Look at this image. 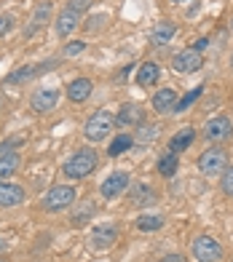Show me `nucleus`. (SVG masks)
<instances>
[{"mask_svg":"<svg viewBox=\"0 0 233 262\" xmlns=\"http://www.w3.org/2000/svg\"><path fill=\"white\" fill-rule=\"evenodd\" d=\"M97 163H99V158H97L94 150H91V147H80V150H75L73 156L65 161L62 171H65L67 180H83V177H89L91 171L97 169Z\"/></svg>","mask_w":233,"mask_h":262,"instance_id":"obj_1","label":"nucleus"},{"mask_svg":"<svg viewBox=\"0 0 233 262\" xmlns=\"http://www.w3.org/2000/svg\"><path fill=\"white\" fill-rule=\"evenodd\" d=\"M73 204H75V187H73V185H54V187L49 190V193L43 195L40 209H43V211L56 214V211L70 209Z\"/></svg>","mask_w":233,"mask_h":262,"instance_id":"obj_2","label":"nucleus"},{"mask_svg":"<svg viewBox=\"0 0 233 262\" xmlns=\"http://www.w3.org/2000/svg\"><path fill=\"white\" fill-rule=\"evenodd\" d=\"M190 254H193L196 262H223L225 249L217 238L199 235V238H193V244H190Z\"/></svg>","mask_w":233,"mask_h":262,"instance_id":"obj_3","label":"nucleus"},{"mask_svg":"<svg viewBox=\"0 0 233 262\" xmlns=\"http://www.w3.org/2000/svg\"><path fill=\"white\" fill-rule=\"evenodd\" d=\"M113 126H115V118H113L108 110H97V113L86 121L83 137H86L89 142H102V139H108V134L113 131Z\"/></svg>","mask_w":233,"mask_h":262,"instance_id":"obj_4","label":"nucleus"},{"mask_svg":"<svg viewBox=\"0 0 233 262\" xmlns=\"http://www.w3.org/2000/svg\"><path fill=\"white\" fill-rule=\"evenodd\" d=\"M228 169V152L223 147H209L201 152L199 158V171L204 177H215V174H223Z\"/></svg>","mask_w":233,"mask_h":262,"instance_id":"obj_5","label":"nucleus"},{"mask_svg":"<svg viewBox=\"0 0 233 262\" xmlns=\"http://www.w3.org/2000/svg\"><path fill=\"white\" fill-rule=\"evenodd\" d=\"M201 67H204V56H201V51H196V49H182L180 54L172 56V70L180 73V75L196 73V70H201Z\"/></svg>","mask_w":233,"mask_h":262,"instance_id":"obj_6","label":"nucleus"},{"mask_svg":"<svg viewBox=\"0 0 233 262\" xmlns=\"http://www.w3.org/2000/svg\"><path fill=\"white\" fill-rule=\"evenodd\" d=\"M54 67H56V59H49V62H43V64L19 67V70H14V73L6 78V83H8V86H19V83H27L32 78H38L40 73H49V70H54Z\"/></svg>","mask_w":233,"mask_h":262,"instance_id":"obj_7","label":"nucleus"},{"mask_svg":"<svg viewBox=\"0 0 233 262\" xmlns=\"http://www.w3.org/2000/svg\"><path fill=\"white\" fill-rule=\"evenodd\" d=\"M233 134V121L228 115H215V118H209L206 126H204V137L209 142H223Z\"/></svg>","mask_w":233,"mask_h":262,"instance_id":"obj_8","label":"nucleus"},{"mask_svg":"<svg viewBox=\"0 0 233 262\" xmlns=\"http://www.w3.org/2000/svg\"><path fill=\"white\" fill-rule=\"evenodd\" d=\"M56 102H59V91L56 89H38L30 97V107H32V113H38V115H46V113H51Z\"/></svg>","mask_w":233,"mask_h":262,"instance_id":"obj_9","label":"nucleus"},{"mask_svg":"<svg viewBox=\"0 0 233 262\" xmlns=\"http://www.w3.org/2000/svg\"><path fill=\"white\" fill-rule=\"evenodd\" d=\"M51 11H54V3L51 0H43V3L35 6L32 11V16L27 21V27H25V38H32L38 30H43V25H49V16H51Z\"/></svg>","mask_w":233,"mask_h":262,"instance_id":"obj_10","label":"nucleus"},{"mask_svg":"<svg viewBox=\"0 0 233 262\" xmlns=\"http://www.w3.org/2000/svg\"><path fill=\"white\" fill-rule=\"evenodd\" d=\"M129 187V174L126 171H113L108 180L102 182V187H99V193H102V198H118L123 190Z\"/></svg>","mask_w":233,"mask_h":262,"instance_id":"obj_11","label":"nucleus"},{"mask_svg":"<svg viewBox=\"0 0 233 262\" xmlns=\"http://www.w3.org/2000/svg\"><path fill=\"white\" fill-rule=\"evenodd\" d=\"M174 35H177V25L164 19L150 30V46H153V49H164V46H169L174 40Z\"/></svg>","mask_w":233,"mask_h":262,"instance_id":"obj_12","label":"nucleus"},{"mask_svg":"<svg viewBox=\"0 0 233 262\" xmlns=\"http://www.w3.org/2000/svg\"><path fill=\"white\" fill-rule=\"evenodd\" d=\"M25 187L22 185H14V182H3L0 180V206L3 209H11V206H19V204H25Z\"/></svg>","mask_w":233,"mask_h":262,"instance_id":"obj_13","label":"nucleus"},{"mask_svg":"<svg viewBox=\"0 0 233 262\" xmlns=\"http://www.w3.org/2000/svg\"><path fill=\"white\" fill-rule=\"evenodd\" d=\"M89 238H91V246L94 249H108L118 241V228L115 225H97Z\"/></svg>","mask_w":233,"mask_h":262,"instance_id":"obj_14","label":"nucleus"},{"mask_svg":"<svg viewBox=\"0 0 233 262\" xmlns=\"http://www.w3.org/2000/svg\"><path fill=\"white\" fill-rule=\"evenodd\" d=\"M145 121V110L139 104H121V110H118V115H115V126H121V128H126V126H139Z\"/></svg>","mask_w":233,"mask_h":262,"instance_id":"obj_15","label":"nucleus"},{"mask_svg":"<svg viewBox=\"0 0 233 262\" xmlns=\"http://www.w3.org/2000/svg\"><path fill=\"white\" fill-rule=\"evenodd\" d=\"M78 25H80V14L78 11H73V8H65L59 16H56V35L59 38H70L75 30H78Z\"/></svg>","mask_w":233,"mask_h":262,"instance_id":"obj_16","label":"nucleus"},{"mask_svg":"<svg viewBox=\"0 0 233 262\" xmlns=\"http://www.w3.org/2000/svg\"><path fill=\"white\" fill-rule=\"evenodd\" d=\"M174 104H177V91H174V89H158L153 94V110L158 115L174 113Z\"/></svg>","mask_w":233,"mask_h":262,"instance_id":"obj_17","label":"nucleus"},{"mask_svg":"<svg viewBox=\"0 0 233 262\" xmlns=\"http://www.w3.org/2000/svg\"><path fill=\"white\" fill-rule=\"evenodd\" d=\"M91 91H94V83L89 78H75V80H70V86H67V99L70 102H86L91 97Z\"/></svg>","mask_w":233,"mask_h":262,"instance_id":"obj_18","label":"nucleus"},{"mask_svg":"<svg viewBox=\"0 0 233 262\" xmlns=\"http://www.w3.org/2000/svg\"><path fill=\"white\" fill-rule=\"evenodd\" d=\"M193 142H196V128H193V126H185V128H180L177 134L169 139V152L180 156V152H182V150H188Z\"/></svg>","mask_w":233,"mask_h":262,"instance_id":"obj_19","label":"nucleus"},{"mask_svg":"<svg viewBox=\"0 0 233 262\" xmlns=\"http://www.w3.org/2000/svg\"><path fill=\"white\" fill-rule=\"evenodd\" d=\"M161 78V67L156 62H142L137 70V86H142V89H150V86H156Z\"/></svg>","mask_w":233,"mask_h":262,"instance_id":"obj_20","label":"nucleus"},{"mask_svg":"<svg viewBox=\"0 0 233 262\" xmlns=\"http://www.w3.org/2000/svg\"><path fill=\"white\" fill-rule=\"evenodd\" d=\"M129 195H132L134 206H147V204H153V201H156V190L150 187L147 182H137V185H132Z\"/></svg>","mask_w":233,"mask_h":262,"instance_id":"obj_21","label":"nucleus"},{"mask_svg":"<svg viewBox=\"0 0 233 262\" xmlns=\"http://www.w3.org/2000/svg\"><path fill=\"white\" fill-rule=\"evenodd\" d=\"M158 123H139L137 126V134H134V145H150V142L158 139Z\"/></svg>","mask_w":233,"mask_h":262,"instance_id":"obj_22","label":"nucleus"},{"mask_svg":"<svg viewBox=\"0 0 233 262\" xmlns=\"http://www.w3.org/2000/svg\"><path fill=\"white\" fill-rule=\"evenodd\" d=\"M132 147H134V137H129V134H118V137L110 142L108 156H110V158H118V156H123V152H129Z\"/></svg>","mask_w":233,"mask_h":262,"instance_id":"obj_23","label":"nucleus"},{"mask_svg":"<svg viewBox=\"0 0 233 262\" xmlns=\"http://www.w3.org/2000/svg\"><path fill=\"white\" fill-rule=\"evenodd\" d=\"M19 166H22V156H19V152H8V156H3V158H0V180L16 174Z\"/></svg>","mask_w":233,"mask_h":262,"instance_id":"obj_24","label":"nucleus"},{"mask_svg":"<svg viewBox=\"0 0 233 262\" xmlns=\"http://www.w3.org/2000/svg\"><path fill=\"white\" fill-rule=\"evenodd\" d=\"M137 228L145 230V233L161 230V228H164V217H161V214H142V217L137 220Z\"/></svg>","mask_w":233,"mask_h":262,"instance_id":"obj_25","label":"nucleus"},{"mask_svg":"<svg viewBox=\"0 0 233 262\" xmlns=\"http://www.w3.org/2000/svg\"><path fill=\"white\" fill-rule=\"evenodd\" d=\"M94 211H97V206L91 204V201H86V204H80V206L73 211V225H78V228H80V225H86V222L91 220V214H94Z\"/></svg>","mask_w":233,"mask_h":262,"instance_id":"obj_26","label":"nucleus"},{"mask_svg":"<svg viewBox=\"0 0 233 262\" xmlns=\"http://www.w3.org/2000/svg\"><path fill=\"white\" fill-rule=\"evenodd\" d=\"M177 166H180L177 156H174V152H166V156L158 161V174L161 177H172L174 171H177Z\"/></svg>","mask_w":233,"mask_h":262,"instance_id":"obj_27","label":"nucleus"},{"mask_svg":"<svg viewBox=\"0 0 233 262\" xmlns=\"http://www.w3.org/2000/svg\"><path fill=\"white\" fill-rule=\"evenodd\" d=\"M201 94H204V86H199V89L188 91V94H185L182 99H177V104H174V113H185V110H188V107H190V104H193L196 99L201 97Z\"/></svg>","mask_w":233,"mask_h":262,"instance_id":"obj_28","label":"nucleus"},{"mask_svg":"<svg viewBox=\"0 0 233 262\" xmlns=\"http://www.w3.org/2000/svg\"><path fill=\"white\" fill-rule=\"evenodd\" d=\"M220 187H223V193L228 198H233V166H228V169L223 171V182H220Z\"/></svg>","mask_w":233,"mask_h":262,"instance_id":"obj_29","label":"nucleus"},{"mask_svg":"<svg viewBox=\"0 0 233 262\" xmlns=\"http://www.w3.org/2000/svg\"><path fill=\"white\" fill-rule=\"evenodd\" d=\"M80 51H86V40H70L65 46V56H78Z\"/></svg>","mask_w":233,"mask_h":262,"instance_id":"obj_30","label":"nucleus"},{"mask_svg":"<svg viewBox=\"0 0 233 262\" xmlns=\"http://www.w3.org/2000/svg\"><path fill=\"white\" fill-rule=\"evenodd\" d=\"M22 145V139L19 137H14V139H6V142H0V158L3 156H8V152H14L16 147Z\"/></svg>","mask_w":233,"mask_h":262,"instance_id":"obj_31","label":"nucleus"},{"mask_svg":"<svg viewBox=\"0 0 233 262\" xmlns=\"http://www.w3.org/2000/svg\"><path fill=\"white\" fill-rule=\"evenodd\" d=\"M11 30H14V16H11V14H0V38H6Z\"/></svg>","mask_w":233,"mask_h":262,"instance_id":"obj_32","label":"nucleus"},{"mask_svg":"<svg viewBox=\"0 0 233 262\" xmlns=\"http://www.w3.org/2000/svg\"><path fill=\"white\" fill-rule=\"evenodd\" d=\"M104 21H108V14H99V16H94V19H89L86 25H89V30H91V32H97V30L104 25ZM86 25H83V27H86Z\"/></svg>","mask_w":233,"mask_h":262,"instance_id":"obj_33","label":"nucleus"},{"mask_svg":"<svg viewBox=\"0 0 233 262\" xmlns=\"http://www.w3.org/2000/svg\"><path fill=\"white\" fill-rule=\"evenodd\" d=\"M89 6H91V0H70V6L67 8H73V11H89Z\"/></svg>","mask_w":233,"mask_h":262,"instance_id":"obj_34","label":"nucleus"},{"mask_svg":"<svg viewBox=\"0 0 233 262\" xmlns=\"http://www.w3.org/2000/svg\"><path fill=\"white\" fill-rule=\"evenodd\" d=\"M206 46H209V40H206V38H201V40H196V46H193V49H196V51H204Z\"/></svg>","mask_w":233,"mask_h":262,"instance_id":"obj_35","label":"nucleus"},{"mask_svg":"<svg viewBox=\"0 0 233 262\" xmlns=\"http://www.w3.org/2000/svg\"><path fill=\"white\" fill-rule=\"evenodd\" d=\"M161 262H185V259H182L180 254H166V257L161 259Z\"/></svg>","mask_w":233,"mask_h":262,"instance_id":"obj_36","label":"nucleus"},{"mask_svg":"<svg viewBox=\"0 0 233 262\" xmlns=\"http://www.w3.org/2000/svg\"><path fill=\"white\" fill-rule=\"evenodd\" d=\"M6 246H8V244L3 241V238H0V252H6Z\"/></svg>","mask_w":233,"mask_h":262,"instance_id":"obj_37","label":"nucleus"},{"mask_svg":"<svg viewBox=\"0 0 233 262\" xmlns=\"http://www.w3.org/2000/svg\"><path fill=\"white\" fill-rule=\"evenodd\" d=\"M172 3H190V0H172Z\"/></svg>","mask_w":233,"mask_h":262,"instance_id":"obj_38","label":"nucleus"},{"mask_svg":"<svg viewBox=\"0 0 233 262\" xmlns=\"http://www.w3.org/2000/svg\"><path fill=\"white\" fill-rule=\"evenodd\" d=\"M230 70H233V54H230Z\"/></svg>","mask_w":233,"mask_h":262,"instance_id":"obj_39","label":"nucleus"},{"mask_svg":"<svg viewBox=\"0 0 233 262\" xmlns=\"http://www.w3.org/2000/svg\"><path fill=\"white\" fill-rule=\"evenodd\" d=\"M230 30H233V19H230Z\"/></svg>","mask_w":233,"mask_h":262,"instance_id":"obj_40","label":"nucleus"}]
</instances>
